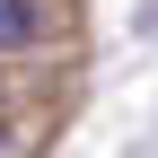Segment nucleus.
<instances>
[{"instance_id": "obj_1", "label": "nucleus", "mask_w": 158, "mask_h": 158, "mask_svg": "<svg viewBox=\"0 0 158 158\" xmlns=\"http://www.w3.org/2000/svg\"><path fill=\"white\" fill-rule=\"evenodd\" d=\"M44 44V0H0V53Z\"/></svg>"}]
</instances>
